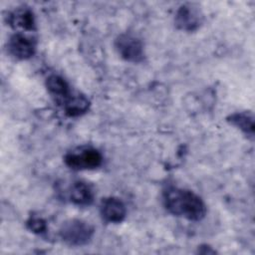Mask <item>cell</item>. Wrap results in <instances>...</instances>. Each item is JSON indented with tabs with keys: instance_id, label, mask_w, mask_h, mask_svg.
<instances>
[{
	"instance_id": "6da1fadb",
	"label": "cell",
	"mask_w": 255,
	"mask_h": 255,
	"mask_svg": "<svg viewBox=\"0 0 255 255\" xmlns=\"http://www.w3.org/2000/svg\"><path fill=\"white\" fill-rule=\"evenodd\" d=\"M163 204L168 212L191 221H199L206 214V205L199 195L189 189L170 186L163 192Z\"/></svg>"
},
{
	"instance_id": "7a4b0ae2",
	"label": "cell",
	"mask_w": 255,
	"mask_h": 255,
	"mask_svg": "<svg viewBox=\"0 0 255 255\" xmlns=\"http://www.w3.org/2000/svg\"><path fill=\"white\" fill-rule=\"evenodd\" d=\"M64 162L73 170L95 169L102 165L103 155L95 147L82 145L68 151L64 156Z\"/></svg>"
},
{
	"instance_id": "3957f363",
	"label": "cell",
	"mask_w": 255,
	"mask_h": 255,
	"mask_svg": "<svg viewBox=\"0 0 255 255\" xmlns=\"http://www.w3.org/2000/svg\"><path fill=\"white\" fill-rule=\"evenodd\" d=\"M94 235V227L82 219H69L65 221L60 229V238L70 246H84L88 244Z\"/></svg>"
},
{
	"instance_id": "277c9868",
	"label": "cell",
	"mask_w": 255,
	"mask_h": 255,
	"mask_svg": "<svg viewBox=\"0 0 255 255\" xmlns=\"http://www.w3.org/2000/svg\"><path fill=\"white\" fill-rule=\"evenodd\" d=\"M116 49L119 55L126 61L139 63L144 58L143 45L141 41L131 34H121L115 41Z\"/></svg>"
},
{
	"instance_id": "5b68a950",
	"label": "cell",
	"mask_w": 255,
	"mask_h": 255,
	"mask_svg": "<svg viewBox=\"0 0 255 255\" xmlns=\"http://www.w3.org/2000/svg\"><path fill=\"white\" fill-rule=\"evenodd\" d=\"M37 43L34 37L17 32L13 34L7 44L8 52L11 56L18 60H27L34 56Z\"/></svg>"
},
{
	"instance_id": "8992f818",
	"label": "cell",
	"mask_w": 255,
	"mask_h": 255,
	"mask_svg": "<svg viewBox=\"0 0 255 255\" xmlns=\"http://www.w3.org/2000/svg\"><path fill=\"white\" fill-rule=\"evenodd\" d=\"M203 16L199 9L194 4L186 3L181 5L175 15V25L184 31H194L202 23Z\"/></svg>"
},
{
	"instance_id": "52a82bcc",
	"label": "cell",
	"mask_w": 255,
	"mask_h": 255,
	"mask_svg": "<svg viewBox=\"0 0 255 255\" xmlns=\"http://www.w3.org/2000/svg\"><path fill=\"white\" fill-rule=\"evenodd\" d=\"M100 213L105 221L109 223H120L126 218L127 208L120 198L110 196L102 199Z\"/></svg>"
},
{
	"instance_id": "ba28073f",
	"label": "cell",
	"mask_w": 255,
	"mask_h": 255,
	"mask_svg": "<svg viewBox=\"0 0 255 255\" xmlns=\"http://www.w3.org/2000/svg\"><path fill=\"white\" fill-rule=\"evenodd\" d=\"M8 24L14 29H21L22 31H34L36 29L35 17L31 9L22 6L11 11L7 15Z\"/></svg>"
},
{
	"instance_id": "9c48e42d",
	"label": "cell",
	"mask_w": 255,
	"mask_h": 255,
	"mask_svg": "<svg viewBox=\"0 0 255 255\" xmlns=\"http://www.w3.org/2000/svg\"><path fill=\"white\" fill-rule=\"evenodd\" d=\"M95 192L93 187L82 180H77L72 183L69 188V199L72 203L80 206H87L93 203Z\"/></svg>"
},
{
	"instance_id": "30bf717a",
	"label": "cell",
	"mask_w": 255,
	"mask_h": 255,
	"mask_svg": "<svg viewBox=\"0 0 255 255\" xmlns=\"http://www.w3.org/2000/svg\"><path fill=\"white\" fill-rule=\"evenodd\" d=\"M63 108L67 116L79 117L88 112L91 103L89 99L82 94H70L63 102Z\"/></svg>"
},
{
	"instance_id": "8fae6325",
	"label": "cell",
	"mask_w": 255,
	"mask_h": 255,
	"mask_svg": "<svg viewBox=\"0 0 255 255\" xmlns=\"http://www.w3.org/2000/svg\"><path fill=\"white\" fill-rule=\"evenodd\" d=\"M227 122L239 128L246 135L254 136V116L251 112L234 113L227 117Z\"/></svg>"
},
{
	"instance_id": "7c38bea8",
	"label": "cell",
	"mask_w": 255,
	"mask_h": 255,
	"mask_svg": "<svg viewBox=\"0 0 255 255\" xmlns=\"http://www.w3.org/2000/svg\"><path fill=\"white\" fill-rule=\"evenodd\" d=\"M46 87L49 93L60 99L62 102L71 94L68 83L58 75H51L46 80Z\"/></svg>"
},
{
	"instance_id": "4fadbf2b",
	"label": "cell",
	"mask_w": 255,
	"mask_h": 255,
	"mask_svg": "<svg viewBox=\"0 0 255 255\" xmlns=\"http://www.w3.org/2000/svg\"><path fill=\"white\" fill-rule=\"evenodd\" d=\"M26 225L29 230L36 234H43L47 231V224L46 221L38 216H31L27 222Z\"/></svg>"
}]
</instances>
